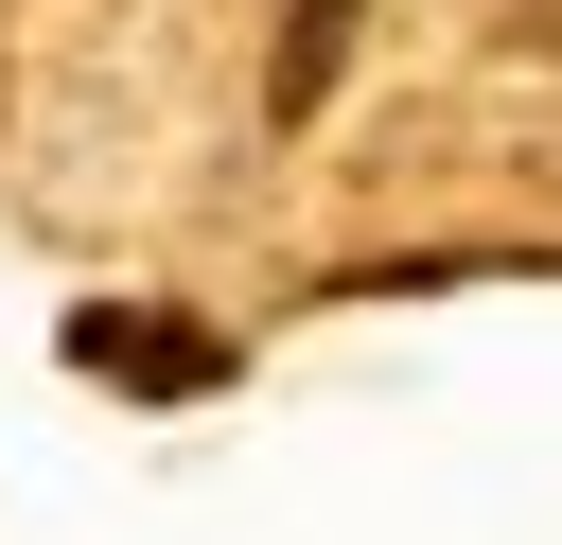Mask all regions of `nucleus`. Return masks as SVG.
Returning <instances> with one entry per match:
<instances>
[{"mask_svg":"<svg viewBox=\"0 0 562 545\" xmlns=\"http://www.w3.org/2000/svg\"><path fill=\"white\" fill-rule=\"evenodd\" d=\"M88 352H105V369H123V387H176V369H193V334H140V316H105V334H88Z\"/></svg>","mask_w":562,"mask_h":545,"instance_id":"obj_1","label":"nucleus"}]
</instances>
